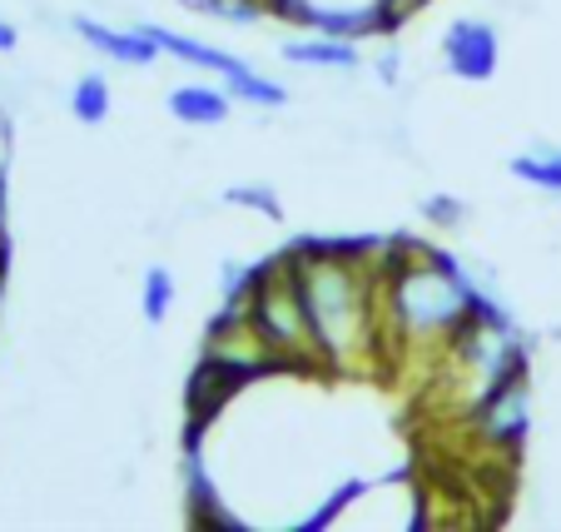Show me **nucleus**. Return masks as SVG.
<instances>
[{
    "instance_id": "9b49d317",
    "label": "nucleus",
    "mask_w": 561,
    "mask_h": 532,
    "mask_svg": "<svg viewBox=\"0 0 561 532\" xmlns=\"http://www.w3.org/2000/svg\"><path fill=\"white\" fill-rule=\"evenodd\" d=\"M512 174H517L522 184H531V190H541V194H561V149H551V145L527 149V155L512 160Z\"/></svg>"
},
{
    "instance_id": "ddd939ff",
    "label": "nucleus",
    "mask_w": 561,
    "mask_h": 532,
    "mask_svg": "<svg viewBox=\"0 0 561 532\" xmlns=\"http://www.w3.org/2000/svg\"><path fill=\"white\" fill-rule=\"evenodd\" d=\"M170 309H174V274L164 264H149L145 288H139V314H145L149 329H159V324L170 319Z\"/></svg>"
},
{
    "instance_id": "6ab92c4d",
    "label": "nucleus",
    "mask_w": 561,
    "mask_h": 532,
    "mask_svg": "<svg viewBox=\"0 0 561 532\" xmlns=\"http://www.w3.org/2000/svg\"><path fill=\"white\" fill-rule=\"evenodd\" d=\"M5 259H11V249H5V224H0V279H5Z\"/></svg>"
},
{
    "instance_id": "a211bd4d",
    "label": "nucleus",
    "mask_w": 561,
    "mask_h": 532,
    "mask_svg": "<svg viewBox=\"0 0 561 532\" xmlns=\"http://www.w3.org/2000/svg\"><path fill=\"white\" fill-rule=\"evenodd\" d=\"M15 45H21V31H15L11 21H0V55H11Z\"/></svg>"
},
{
    "instance_id": "9d476101",
    "label": "nucleus",
    "mask_w": 561,
    "mask_h": 532,
    "mask_svg": "<svg viewBox=\"0 0 561 532\" xmlns=\"http://www.w3.org/2000/svg\"><path fill=\"white\" fill-rule=\"evenodd\" d=\"M110 80L100 70H90V75H80L70 86V115L80 120V125H105L110 120Z\"/></svg>"
},
{
    "instance_id": "20e7f679",
    "label": "nucleus",
    "mask_w": 561,
    "mask_h": 532,
    "mask_svg": "<svg viewBox=\"0 0 561 532\" xmlns=\"http://www.w3.org/2000/svg\"><path fill=\"white\" fill-rule=\"evenodd\" d=\"M467 428H472L488 448H497V453H517L522 438H527V428H531L527 373H512V378L492 384L488 394H477L472 404H467Z\"/></svg>"
},
{
    "instance_id": "f8f14e48",
    "label": "nucleus",
    "mask_w": 561,
    "mask_h": 532,
    "mask_svg": "<svg viewBox=\"0 0 561 532\" xmlns=\"http://www.w3.org/2000/svg\"><path fill=\"white\" fill-rule=\"evenodd\" d=\"M363 493H368V483H358V478L343 483V488H333L323 502H313V508H308L304 518H294V528H288V532H323L333 518H343V512H348L353 502L363 498Z\"/></svg>"
},
{
    "instance_id": "dca6fc26",
    "label": "nucleus",
    "mask_w": 561,
    "mask_h": 532,
    "mask_svg": "<svg viewBox=\"0 0 561 532\" xmlns=\"http://www.w3.org/2000/svg\"><path fill=\"white\" fill-rule=\"evenodd\" d=\"M254 274H259V264H239V259H224V264H219V294H224V298H244L249 284H254Z\"/></svg>"
},
{
    "instance_id": "7ed1b4c3",
    "label": "nucleus",
    "mask_w": 561,
    "mask_h": 532,
    "mask_svg": "<svg viewBox=\"0 0 561 532\" xmlns=\"http://www.w3.org/2000/svg\"><path fill=\"white\" fill-rule=\"evenodd\" d=\"M244 309H249L254 333L268 343V353L278 359V369H294V373L323 369V353H318L313 324H308L304 294H298L294 264H288V249L259 264L254 284H249V294H244Z\"/></svg>"
},
{
    "instance_id": "f03ea898",
    "label": "nucleus",
    "mask_w": 561,
    "mask_h": 532,
    "mask_svg": "<svg viewBox=\"0 0 561 532\" xmlns=\"http://www.w3.org/2000/svg\"><path fill=\"white\" fill-rule=\"evenodd\" d=\"M482 294L492 284L482 269L423 239H382V324L392 353H437L477 319Z\"/></svg>"
},
{
    "instance_id": "6e6552de",
    "label": "nucleus",
    "mask_w": 561,
    "mask_h": 532,
    "mask_svg": "<svg viewBox=\"0 0 561 532\" xmlns=\"http://www.w3.org/2000/svg\"><path fill=\"white\" fill-rule=\"evenodd\" d=\"M278 60L298 65V70H358L363 50H358V41L308 31V35H288V41L278 45Z\"/></svg>"
},
{
    "instance_id": "1a4fd4ad",
    "label": "nucleus",
    "mask_w": 561,
    "mask_h": 532,
    "mask_svg": "<svg viewBox=\"0 0 561 532\" xmlns=\"http://www.w3.org/2000/svg\"><path fill=\"white\" fill-rule=\"evenodd\" d=\"M164 110L190 129H219L233 115V95L224 86H209V80H190V86H174L164 95Z\"/></svg>"
},
{
    "instance_id": "423d86ee",
    "label": "nucleus",
    "mask_w": 561,
    "mask_h": 532,
    "mask_svg": "<svg viewBox=\"0 0 561 532\" xmlns=\"http://www.w3.org/2000/svg\"><path fill=\"white\" fill-rule=\"evenodd\" d=\"M70 31L80 35L90 50H100L105 60L129 65V70H149V65L159 60V45L145 35V25H129V31H119V25L90 21V15H70Z\"/></svg>"
},
{
    "instance_id": "0eeeda50",
    "label": "nucleus",
    "mask_w": 561,
    "mask_h": 532,
    "mask_svg": "<svg viewBox=\"0 0 561 532\" xmlns=\"http://www.w3.org/2000/svg\"><path fill=\"white\" fill-rule=\"evenodd\" d=\"M145 35L159 45V55H170V60H180V65H194V70H204V75H219V80H233L239 70H249V60H239L233 50H219V45H209V41L180 35V31H170V25L145 21Z\"/></svg>"
},
{
    "instance_id": "4468645a",
    "label": "nucleus",
    "mask_w": 561,
    "mask_h": 532,
    "mask_svg": "<svg viewBox=\"0 0 561 532\" xmlns=\"http://www.w3.org/2000/svg\"><path fill=\"white\" fill-rule=\"evenodd\" d=\"M224 204L254 210V214H264V219H284V204H278V194L268 190V184H229V190H224Z\"/></svg>"
},
{
    "instance_id": "f3484780",
    "label": "nucleus",
    "mask_w": 561,
    "mask_h": 532,
    "mask_svg": "<svg viewBox=\"0 0 561 532\" xmlns=\"http://www.w3.org/2000/svg\"><path fill=\"white\" fill-rule=\"evenodd\" d=\"M373 70H378L382 86H398V80H403V55H398V50H382Z\"/></svg>"
},
{
    "instance_id": "2eb2a0df",
    "label": "nucleus",
    "mask_w": 561,
    "mask_h": 532,
    "mask_svg": "<svg viewBox=\"0 0 561 532\" xmlns=\"http://www.w3.org/2000/svg\"><path fill=\"white\" fill-rule=\"evenodd\" d=\"M423 219L433 224V229H447V235H453V229H462V224H467V204L457 200V194H427V200H423Z\"/></svg>"
},
{
    "instance_id": "39448f33",
    "label": "nucleus",
    "mask_w": 561,
    "mask_h": 532,
    "mask_svg": "<svg viewBox=\"0 0 561 532\" xmlns=\"http://www.w3.org/2000/svg\"><path fill=\"white\" fill-rule=\"evenodd\" d=\"M497 60H502L497 25L482 21V15H457V21L443 31V65H447V75H457L467 86L492 80V75H497Z\"/></svg>"
},
{
    "instance_id": "f257e3e1",
    "label": "nucleus",
    "mask_w": 561,
    "mask_h": 532,
    "mask_svg": "<svg viewBox=\"0 0 561 532\" xmlns=\"http://www.w3.org/2000/svg\"><path fill=\"white\" fill-rule=\"evenodd\" d=\"M323 369L363 373L388 359L382 239H298L288 249Z\"/></svg>"
}]
</instances>
